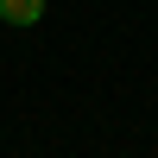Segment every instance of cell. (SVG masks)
<instances>
[{"mask_svg": "<svg viewBox=\"0 0 158 158\" xmlns=\"http://www.w3.org/2000/svg\"><path fill=\"white\" fill-rule=\"evenodd\" d=\"M0 19L6 25H38L44 19V0H0Z\"/></svg>", "mask_w": 158, "mask_h": 158, "instance_id": "obj_1", "label": "cell"}]
</instances>
